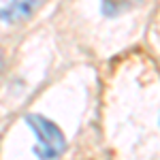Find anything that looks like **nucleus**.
Returning <instances> with one entry per match:
<instances>
[{"label":"nucleus","mask_w":160,"mask_h":160,"mask_svg":"<svg viewBox=\"0 0 160 160\" xmlns=\"http://www.w3.org/2000/svg\"><path fill=\"white\" fill-rule=\"evenodd\" d=\"M141 4V0H100V7H102V13L107 17H118V15H124V13L132 11L135 7Z\"/></svg>","instance_id":"7ed1b4c3"},{"label":"nucleus","mask_w":160,"mask_h":160,"mask_svg":"<svg viewBox=\"0 0 160 160\" xmlns=\"http://www.w3.org/2000/svg\"><path fill=\"white\" fill-rule=\"evenodd\" d=\"M26 124L32 128V132L38 139V145L34 148V154L41 160H53L64 152L66 139H64L58 124H53L51 120L43 118V115H34V113L26 118Z\"/></svg>","instance_id":"f257e3e1"},{"label":"nucleus","mask_w":160,"mask_h":160,"mask_svg":"<svg viewBox=\"0 0 160 160\" xmlns=\"http://www.w3.org/2000/svg\"><path fill=\"white\" fill-rule=\"evenodd\" d=\"M0 66H2V53H0Z\"/></svg>","instance_id":"20e7f679"},{"label":"nucleus","mask_w":160,"mask_h":160,"mask_svg":"<svg viewBox=\"0 0 160 160\" xmlns=\"http://www.w3.org/2000/svg\"><path fill=\"white\" fill-rule=\"evenodd\" d=\"M41 4V0H0V19L17 22L24 19Z\"/></svg>","instance_id":"f03ea898"}]
</instances>
